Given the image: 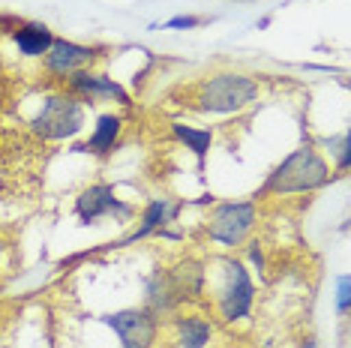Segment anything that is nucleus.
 Segmentation results:
<instances>
[{"instance_id":"nucleus-1","label":"nucleus","mask_w":351,"mask_h":348,"mask_svg":"<svg viewBox=\"0 0 351 348\" xmlns=\"http://www.w3.org/2000/svg\"><path fill=\"white\" fill-rule=\"evenodd\" d=\"M330 177H333L330 162L313 145H300L267 174V180L255 192V199H265V195H276V199H282V195H306L327 186Z\"/></svg>"},{"instance_id":"nucleus-2","label":"nucleus","mask_w":351,"mask_h":348,"mask_svg":"<svg viewBox=\"0 0 351 348\" xmlns=\"http://www.w3.org/2000/svg\"><path fill=\"white\" fill-rule=\"evenodd\" d=\"M261 87L246 73H217L198 82L189 93V108L202 114H237L258 99Z\"/></svg>"},{"instance_id":"nucleus-3","label":"nucleus","mask_w":351,"mask_h":348,"mask_svg":"<svg viewBox=\"0 0 351 348\" xmlns=\"http://www.w3.org/2000/svg\"><path fill=\"white\" fill-rule=\"evenodd\" d=\"M213 306H217L219 321L234 324L246 319L255 306V282L250 267L241 258H219V282L213 288Z\"/></svg>"},{"instance_id":"nucleus-4","label":"nucleus","mask_w":351,"mask_h":348,"mask_svg":"<svg viewBox=\"0 0 351 348\" xmlns=\"http://www.w3.org/2000/svg\"><path fill=\"white\" fill-rule=\"evenodd\" d=\"M255 225H258V204L255 201H219L207 213L204 234L222 249H237L250 240Z\"/></svg>"},{"instance_id":"nucleus-5","label":"nucleus","mask_w":351,"mask_h":348,"mask_svg":"<svg viewBox=\"0 0 351 348\" xmlns=\"http://www.w3.org/2000/svg\"><path fill=\"white\" fill-rule=\"evenodd\" d=\"M30 129L45 141H63L75 138L84 129V102L75 99L73 93H49L43 99L39 114L30 121Z\"/></svg>"},{"instance_id":"nucleus-6","label":"nucleus","mask_w":351,"mask_h":348,"mask_svg":"<svg viewBox=\"0 0 351 348\" xmlns=\"http://www.w3.org/2000/svg\"><path fill=\"white\" fill-rule=\"evenodd\" d=\"M114 330V336L121 339V348H156L159 330H162V319L156 312H150L147 306H132V310H121L99 319Z\"/></svg>"},{"instance_id":"nucleus-7","label":"nucleus","mask_w":351,"mask_h":348,"mask_svg":"<svg viewBox=\"0 0 351 348\" xmlns=\"http://www.w3.org/2000/svg\"><path fill=\"white\" fill-rule=\"evenodd\" d=\"M135 208L130 201L117 199L111 184H93L78 192L75 199V216L84 225H97L99 219H114V223H130Z\"/></svg>"},{"instance_id":"nucleus-8","label":"nucleus","mask_w":351,"mask_h":348,"mask_svg":"<svg viewBox=\"0 0 351 348\" xmlns=\"http://www.w3.org/2000/svg\"><path fill=\"white\" fill-rule=\"evenodd\" d=\"M63 82H66V93H73L82 102H117L123 108L132 105V97L126 93V87L121 82H114V78H108L102 73H93L90 66L66 75Z\"/></svg>"},{"instance_id":"nucleus-9","label":"nucleus","mask_w":351,"mask_h":348,"mask_svg":"<svg viewBox=\"0 0 351 348\" xmlns=\"http://www.w3.org/2000/svg\"><path fill=\"white\" fill-rule=\"evenodd\" d=\"M99 45H82V42H73V39H58L54 36L51 49L43 54V69L54 78H66L78 73V69H87L93 66L99 58Z\"/></svg>"},{"instance_id":"nucleus-10","label":"nucleus","mask_w":351,"mask_h":348,"mask_svg":"<svg viewBox=\"0 0 351 348\" xmlns=\"http://www.w3.org/2000/svg\"><path fill=\"white\" fill-rule=\"evenodd\" d=\"M180 210H183V201H171V199H154V201H147V208L141 210L138 228H135V232L126 237V240L117 243V247H130V243H138V240H145V237L156 234L159 228L174 225V223H178V216H180Z\"/></svg>"},{"instance_id":"nucleus-11","label":"nucleus","mask_w":351,"mask_h":348,"mask_svg":"<svg viewBox=\"0 0 351 348\" xmlns=\"http://www.w3.org/2000/svg\"><path fill=\"white\" fill-rule=\"evenodd\" d=\"M123 132V117L108 112V114H99L97 117V126H93L90 138L84 141V145H78L75 150H82V153H93V156H108L111 150L117 147V138H121Z\"/></svg>"},{"instance_id":"nucleus-12","label":"nucleus","mask_w":351,"mask_h":348,"mask_svg":"<svg viewBox=\"0 0 351 348\" xmlns=\"http://www.w3.org/2000/svg\"><path fill=\"white\" fill-rule=\"evenodd\" d=\"M213 336V324L198 312L178 315L174 319V343L180 348H204Z\"/></svg>"},{"instance_id":"nucleus-13","label":"nucleus","mask_w":351,"mask_h":348,"mask_svg":"<svg viewBox=\"0 0 351 348\" xmlns=\"http://www.w3.org/2000/svg\"><path fill=\"white\" fill-rule=\"evenodd\" d=\"M12 42L19 54H25V58H43L51 49L54 34L45 25H39V21H21L19 30L12 34Z\"/></svg>"},{"instance_id":"nucleus-14","label":"nucleus","mask_w":351,"mask_h":348,"mask_svg":"<svg viewBox=\"0 0 351 348\" xmlns=\"http://www.w3.org/2000/svg\"><path fill=\"white\" fill-rule=\"evenodd\" d=\"M171 132H174V138H178L183 147L195 153L198 169H204L207 150H210V145H213V129H202V126H186V123H171Z\"/></svg>"},{"instance_id":"nucleus-15","label":"nucleus","mask_w":351,"mask_h":348,"mask_svg":"<svg viewBox=\"0 0 351 348\" xmlns=\"http://www.w3.org/2000/svg\"><path fill=\"white\" fill-rule=\"evenodd\" d=\"M324 147H327V153H330V160L337 162V171L346 174L348 171V156H351V138H348V132H342L339 138H327Z\"/></svg>"},{"instance_id":"nucleus-16","label":"nucleus","mask_w":351,"mask_h":348,"mask_svg":"<svg viewBox=\"0 0 351 348\" xmlns=\"http://www.w3.org/2000/svg\"><path fill=\"white\" fill-rule=\"evenodd\" d=\"M198 25H204V18H195V15H178V18H171V21H165V30H183V27H198Z\"/></svg>"},{"instance_id":"nucleus-17","label":"nucleus","mask_w":351,"mask_h":348,"mask_svg":"<svg viewBox=\"0 0 351 348\" xmlns=\"http://www.w3.org/2000/svg\"><path fill=\"white\" fill-rule=\"evenodd\" d=\"M337 310H339V315H348V276H339V288H337Z\"/></svg>"},{"instance_id":"nucleus-18","label":"nucleus","mask_w":351,"mask_h":348,"mask_svg":"<svg viewBox=\"0 0 351 348\" xmlns=\"http://www.w3.org/2000/svg\"><path fill=\"white\" fill-rule=\"evenodd\" d=\"M25 18H19V15H0V34H15V30H19V25Z\"/></svg>"},{"instance_id":"nucleus-19","label":"nucleus","mask_w":351,"mask_h":348,"mask_svg":"<svg viewBox=\"0 0 351 348\" xmlns=\"http://www.w3.org/2000/svg\"><path fill=\"white\" fill-rule=\"evenodd\" d=\"M250 258L258 264V271H265V252H261L258 243H252V247H250Z\"/></svg>"},{"instance_id":"nucleus-20","label":"nucleus","mask_w":351,"mask_h":348,"mask_svg":"<svg viewBox=\"0 0 351 348\" xmlns=\"http://www.w3.org/2000/svg\"><path fill=\"white\" fill-rule=\"evenodd\" d=\"M303 348H318V343H315V339H309V343L303 345Z\"/></svg>"}]
</instances>
